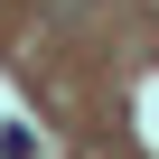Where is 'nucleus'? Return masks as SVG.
Segmentation results:
<instances>
[{
    "label": "nucleus",
    "instance_id": "f257e3e1",
    "mask_svg": "<svg viewBox=\"0 0 159 159\" xmlns=\"http://www.w3.org/2000/svg\"><path fill=\"white\" fill-rule=\"evenodd\" d=\"M0 159H38V131L28 122H0Z\"/></svg>",
    "mask_w": 159,
    "mask_h": 159
}]
</instances>
